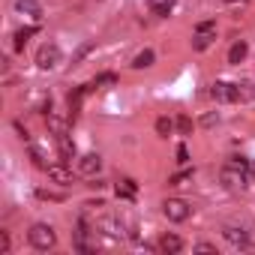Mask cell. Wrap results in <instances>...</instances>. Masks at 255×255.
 Returning a JSON list of instances; mask_svg holds the SVG:
<instances>
[{"mask_svg":"<svg viewBox=\"0 0 255 255\" xmlns=\"http://www.w3.org/2000/svg\"><path fill=\"white\" fill-rule=\"evenodd\" d=\"M30 159H33V165H36V168H42V171H48V162L42 159V153H39L36 147H30Z\"/></svg>","mask_w":255,"mask_h":255,"instance_id":"27","label":"cell"},{"mask_svg":"<svg viewBox=\"0 0 255 255\" xmlns=\"http://www.w3.org/2000/svg\"><path fill=\"white\" fill-rule=\"evenodd\" d=\"M171 132H174V120L159 117V120H156V135H159V138H168Z\"/></svg>","mask_w":255,"mask_h":255,"instance_id":"16","label":"cell"},{"mask_svg":"<svg viewBox=\"0 0 255 255\" xmlns=\"http://www.w3.org/2000/svg\"><path fill=\"white\" fill-rule=\"evenodd\" d=\"M15 9L30 15V18H39L42 15V6H39V0H15Z\"/></svg>","mask_w":255,"mask_h":255,"instance_id":"12","label":"cell"},{"mask_svg":"<svg viewBox=\"0 0 255 255\" xmlns=\"http://www.w3.org/2000/svg\"><path fill=\"white\" fill-rule=\"evenodd\" d=\"M228 3H234V0H228Z\"/></svg>","mask_w":255,"mask_h":255,"instance_id":"33","label":"cell"},{"mask_svg":"<svg viewBox=\"0 0 255 255\" xmlns=\"http://www.w3.org/2000/svg\"><path fill=\"white\" fill-rule=\"evenodd\" d=\"M36 198L39 201H63L66 195L63 192H54V189H36Z\"/></svg>","mask_w":255,"mask_h":255,"instance_id":"22","label":"cell"},{"mask_svg":"<svg viewBox=\"0 0 255 255\" xmlns=\"http://www.w3.org/2000/svg\"><path fill=\"white\" fill-rule=\"evenodd\" d=\"M153 51L150 48H144V51H138L135 57H132V69H147V66H153Z\"/></svg>","mask_w":255,"mask_h":255,"instance_id":"14","label":"cell"},{"mask_svg":"<svg viewBox=\"0 0 255 255\" xmlns=\"http://www.w3.org/2000/svg\"><path fill=\"white\" fill-rule=\"evenodd\" d=\"M195 33H216V21H201V24H195Z\"/></svg>","mask_w":255,"mask_h":255,"instance_id":"30","label":"cell"},{"mask_svg":"<svg viewBox=\"0 0 255 255\" xmlns=\"http://www.w3.org/2000/svg\"><path fill=\"white\" fill-rule=\"evenodd\" d=\"M246 54H249V45H246L243 39H237V42L228 48V63H231V66H237V63H243V57H246Z\"/></svg>","mask_w":255,"mask_h":255,"instance_id":"11","label":"cell"},{"mask_svg":"<svg viewBox=\"0 0 255 255\" xmlns=\"http://www.w3.org/2000/svg\"><path fill=\"white\" fill-rule=\"evenodd\" d=\"M93 84H96V87H111V84H117V75H114V72H102V75L93 78Z\"/></svg>","mask_w":255,"mask_h":255,"instance_id":"23","label":"cell"},{"mask_svg":"<svg viewBox=\"0 0 255 255\" xmlns=\"http://www.w3.org/2000/svg\"><path fill=\"white\" fill-rule=\"evenodd\" d=\"M171 9H174L171 0H165V3H153V15H159V18H168V15H171Z\"/></svg>","mask_w":255,"mask_h":255,"instance_id":"24","label":"cell"},{"mask_svg":"<svg viewBox=\"0 0 255 255\" xmlns=\"http://www.w3.org/2000/svg\"><path fill=\"white\" fill-rule=\"evenodd\" d=\"M162 213H165L168 222H186V219L192 216V207H189V201H183V198H165V201H162Z\"/></svg>","mask_w":255,"mask_h":255,"instance_id":"2","label":"cell"},{"mask_svg":"<svg viewBox=\"0 0 255 255\" xmlns=\"http://www.w3.org/2000/svg\"><path fill=\"white\" fill-rule=\"evenodd\" d=\"M192 126H195V123H192V120H189L186 114H180V117L174 120V129H177L180 135H192Z\"/></svg>","mask_w":255,"mask_h":255,"instance_id":"18","label":"cell"},{"mask_svg":"<svg viewBox=\"0 0 255 255\" xmlns=\"http://www.w3.org/2000/svg\"><path fill=\"white\" fill-rule=\"evenodd\" d=\"M45 123H48V129H51V135H63V132H69V126H66V120L63 117H57V114H45Z\"/></svg>","mask_w":255,"mask_h":255,"instance_id":"13","label":"cell"},{"mask_svg":"<svg viewBox=\"0 0 255 255\" xmlns=\"http://www.w3.org/2000/svg\"><path fill=\"white\" fill-rule=\"evenodd\" d=\"M99 228H102L108 237H114V240H120V237H123V225H120L117 219H102V222H99Z\"/></svg>","mask_w":255,"mask_h":255,"instance_id":"15","label":"cell"},{"mask_svg":"<svg viewBox=\"0 0 255 255\" xmlns=\"http://www.w3.org/2000/svg\"><path fill=\"white\" fill-rule=\"evenodd\" d=\"M177 162H180V165H186V162H189V150H186V144H180V147H177Z\"/></svg>","mask_w":255,"mask_h":255,"instance_id":"32","label":"cell"},{"mask_svg":"<svg viewBox=\"0 0 255 255\" xmlns=\"http://www.w3.org/2000/svg\"><path fill=\"white\" fill-rule=\"evenodd\" d=\"M216 123H219V114H216V111H207V114L201 117V126H204V129H213Z\"/></svg>","mask_w":255,"mask_h":255,"instance_id":"26","label":"cell"},{"mask_svg":"<svg viewBox=\"0 0 255 255\" xmlns=\"http://www.w3.org/2000/svg\"><path fill=\"white\" fill-rule=\"evenodd\" d=\"M210 96H213L216 102H237V90H234V84H228V81H213V84H210Z\"/></svg>","mask_w":255,"mask_h":255,"instance_id":"7","label":"cell"},{"mask_svg":"<svg viewBox=\"0 0 255 255\" xmlns=\"http://www.w3.org/2000/svg\"><path fill=\"white\" fill-rule=\"evenodd\" d=\"M33 33H36V27H24V30H18V33L12 36V39H15V51H21V48L27 45V39H30Z\"/></svg>","mask_w":255,"mask_h":255,"instance_id":"20","label":"cell"},{"mask_svg":"<svg viewBox=\"0 0 255 255\" xmlns=\"http://www.w3.org/2000/svg\"><path fill=\"white\" fill-rule=\"evenodd\" d=\"M27 240H30V246H33V249H39V252H48V249H54V243H57V234H54V228H51V225H45V222H36V225H30V231H27Z\"/></svg>","mask_w":255,"mask_h":255,"instance_id":"1","label":"cell"},{"mask_svg":"<svg viewBox=\"0 0 255 255\" xmlns=\"http://www.w3.org/2000/svg\"><path fill=\"white\" fill-rule=\"evenodd\" d=\"M222 237H225L234 249H252V246H255V240L249 237V231L240 228V225H231V222L222 225Z\"/></svg>","mask_w":255,"mask_h":255,"instance_id":"3","label":"cell"},{"mask_svg":"<svg viewBox=\"0 0 255 255\" xmlns=\"http://www.w3.org/2000/svg\"><path fill=\"white\" fill-rule=\"evenodd\" d=\"M189 177H192V171H180V174H174V177H171V186H183Z\"/></svg>","mask_w":255,"mask_h":255,"instance_id":"31","label":"cell"},{"mask_svg":"<svg viewBox=\"0 0 255 255\" xmlns=\"http://www.w3.org/2000/svg\"><path fill=\"white\" fill-rule=\"evenodd\" d=\"M9 231H0V255H9Z\"/></svg>","mask_w":255,"mask_h":255,"instance_id":"29","label":"cell"},{"mask_svg":"<svg viewBox=\"0 0 255 255\" xmlns=\"http://www.w3.org/2000/svg\"><path fill=\"white\" fill-rule=\"evenodd\" d=\"M219 183H222V189H228V192H240V189L249 186L246 177H243V171H237V168H231V165H225V168L219 171Z\"/></svg>","mask_w":255,"mask_h":255,"instance_id":"4","label":"cell"},{"mask_svg":"<svg viewBox=\"0 0 255 255\" xmlns=\"http://www.w3.org/2000/svg\"><path fill=\"white\" fill-rule=\"evenodd\" d=\"M234 90H237V102H246V99H252L255 96V90H252V84H234Z\"/></svg>","mask_w":255,"mask_h":255,"instance_id":"21","label":"cell"},{"mask_svg":"<svg viewBox=\"0 0 255 255\" xmlns=\"http://www.w3.org/2000/svg\"><path fill=\"white\" fill-rule=\"evenodd\" d=\"M48 180H54L57 186H72L75 183V174L66 165H48Z\"/></svg>","mask_w":255,"mask_h":255,"instance_id":"9","label":"cell"},{"mask_svg":"<svg viewBox=\"0 0 255 255\" xmlns=\"http://www.w3.org/2000/svg\"><path fill=\"white\" fill-rule=\"evenodd\" d=\"M192 252H201V255H216V246L201 240V243H195V246H192Z\"/></svg>","mask_w":255,"mask_h":255,"instance_id":"28","label":"cell"},{"mask_svg":"<svg viewBox=\"0 0 255 255\" xmlns=\"http://www.w3.org/2000/svg\"><path fill=\"white\" fill-rule=\"evenodd\" d=\"M216 39V33H195V39H192V48L195 51H204V48H210V42Z\"/></svg>","mask_w":255,"mask_h":255,"instance_id":"17","label":"cell"},{"mask_svg":"<svg viewBox=\"0 0 255 255\" xmlns=\"http://www.w3.org/2000/svg\"><path fill=\"white\" fill-rule=\"evenodd\" d=\"M60 48L54 45V42H45V45H39V51H36V66L39 69H54L57 63H60Z\"/></svg>","mask_w":255,"mask_h":255,"instance_id":"5","label":"cell"},{"mask_svg":"<svg viewBox=\"0 0 255 255\" xmlns=\"http://www.w3.org/2000/svg\"><path fill=\"white\" fill-rule=\"evenodd\" d=\"M90 51H93V42H84V45H81V48H78V51L72 54V63H81V60H84V57H87Z\"/></svg>","mask_w":255,"mask_h":255,"instance_id":"25","label":"cell"},{"mask_svg":"<svg viewBox=\"0 0 255 255\" xmlns=\"http://www.w3.org/2000/svg\"><path fill=\"white\" fill-rule=\"evenodd\" d=\"M54 141H57V150H60V159H63V162H72V159H78V150H75V141L69 138V132H63V135H54Z\"/></svg>","mask_w":255,"mask_h":255,"instance_id":"8","label":"cell"},{"mask_svg":"<svg viewBox=\"0 0 255 255\" xmlns=\"http://www.w3.org/2000/svg\"><path fill=\"white\" fill-rule=\"evenodd\" d=\"M102 171V156L99 153H84L78 156V174L81 177H96Z\"/></svg>","mask_w":255,"mask_h":255,"instance_id":"6","label":"cell"},{"mask_svg":"<svg viewBox=\"0 0 255 255\" xmlns=\"http://www.w3.org/2000/svg\"><path fill=\"white\" fill-rule=\"evenodd\" d=\"M117 198H135V183L132 180H120L117 183Z\"/></svg>","mask_w":255,"mask_h":255,"instance_id":"19","label":"cell"},{"mask_svg":"<svg viewBox=\"0 0 255 255\" xmlns=\"http://www.w3.org/2000/svg\"><path fill=\"white\" fill-rule=\"evenodd\" d=\"M156 246H159V252H165V255H177V252L183 249V240H180L174 231H165V234L159 237V243H156Z\"/></svg>","mask_w":255,"mask_h":255,"instance_id":"10","label":"cell"}]
</instances>
